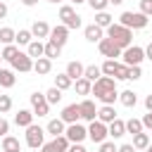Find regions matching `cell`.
Listing matches in <instances>:
<instances>
[{
  "label": "cell",
  "mask_w": 152,
  "mask_h": 152,
  "mask_svg": "<svg viewBox=\"0 0 152 152\" xmlns=\"http://www.w3.org/2000/svg\"><path fill=\"white\" fill-rule=\"evenodd\" d=\"M145 152H152V142H150V145H147V147H145Z\"/></svg>",
  "instance_id": "680465c9"
},
{
  "label": "cell",
  "mask_w": 152,
  "mask_h": 152,
  "mask_svg": "<svg viewBox=\"0 0 152 152\" xmlns=\"http://www.w3.org/2000/svg\"><path fill=\"white\" fill-rule=\"evenodd\" d=\"M150 140H152V133H150Z\"/></svg>",
  "instance_id": "be15d7a7"
},
{
  "label": "cell",
  "mask_w": 152,
  "mask_h": 152,
  "mask_svg": "<svg viewBox=\"0 0 152 152\" xmlns=\"http://www.w3.org/2000/svg\"><path fill=\"white\" fill-rule=\"evenodd\" d=\"M14 38H17V31H14V28H10V26H2V28H0V43H2V45L14 43Z\"/></svg>",
  "instance_id": "d590c367"
},
{
  "label": "cell",
  "mask_w": 152,
  "mask_h": 152,
  "mask_svg": "<svg viewBox=\"0 0 152 152\" xmlns=\"http://www.w3.org/2000/svg\"><path fill=\"white\" fill-rule=\"evenodd\" d=\"M31 33H33V38L43 40V38H48V36H50V24H48V21H43V19H36V21H33V26H31Z\"/></svg>",
  "instance_id": "ac0fdd59"
},
{
  "label": "cell",
  "mask_w": 152,
  "mask_h": 152,
  "mask_svg": "<svg viewBox=\"0 0 152 152\" xmlns=\"http://www.w3.org/2000/svg\"><path fill=\"white\" fill-rule=\"evenodd\" d=\"M59 24H64L69 31H74V28H81L83 26V21H81V17L76 14V10L71 7V5H62L59 7Z\"/></svg>",
  "instance_id": "5b68a950"
},
{
  "label": "cell",
  "mask_w": 152,
  "mask_h": 152,
  "mask_svg": "<svg viewBox=\"0 0 152 152\" xmlns=\"http://www.w3.org/2000/svg\"><path fill=\"white\" fill-rule=\"evenodd\" d=\"M17 52H19V45H17V43H10V45H5V48L0 50V55H2V62H12V59L17 57Z\"/></svg>",
  "instance_id": "4dcf8cb0"
},
{
  "label": "cell",
  "mask_w": 152,
  "mask_h": 152,
  "mask_svg": "<svg viewBox=\"0 0 152 152\" xmlns=\"http://www.w3.org/2000/svg\"><path fill=\"white\" fill-rule=\"evenodd\" d=\"M150 24H152V17H150Z\"/></svg>",
  "instance_id": "6125c7cd"
},
{
  "label": "cell",
  "mask_w": 152,
  "mask_h": 152,
  "mask_svg": "<svg viewBox=\"0 0 152 152\" xmlns=\"http://www.w3.org/2000/svg\"><path fill=\"white\" fill-rule=\"evenodd\" d=\"M97 119H100L102 124L114 121V119H116V109H114V104H102V107L97 109Z\"/></svg>",
  "instance_id": "603a6c76"
},
{
  "label": "cell",
  "mask_w": 152,
  "mask_h": 152,
  "mask_svg": "<svg viewBox=\"0 0 152 152\" xmlns=\"http://www.w3.org/2000/svg\"><path fill=\"white\" fill-rule=\"evenodd\" d=\"M116 152H138V150H135L133 145H119V147H116Z\"/></svg>",
  "instance_id": "681fc988"
},
{
  "label": "cell",
  "mask_w": 152,
  "mask_h": 152,
  "mask_svg": "<svg viewBox=\"0 0 152 152\" xmlns=\"http://www.w3.org/2000/svg\"><path fill=\"white\" fill-rule=\"evenodd\" d=\"M59 55H62V48H59V45H55L52 40H48V43H45V50H43V57L55 59V57H59Z\"/></svg>",
  "instance_id": "e575fe53"
},
{
  "label": "cell",
  "mask_w": 152,
  "mask_h": 152,
  "mask_svg": "<svg viewBox=\"0 0 152 152\" xmlns=\"http://www.w3.org/2000/svg\"><path fill=\"white\" fill-rule=\"evenodd\" d=\"M83 36L88 43H97L100 38H104V28H100L97 24H88V26H83Z\"/></svg>",
  "instance_id": "e0dca14e"
},
{
  "label": "cell",
  "mask_w": 152,
  "mask_h": 152,
  "mask_svg": "<svg viewBox=\"0 0 152 152\" xmlns=\"http://www.w3.org/2000/svg\"><path fill=\"white\" fill-rule=\"evenodd\" d=\"M48 40H52L55 45L64 48V45H66V40H69V28H66L64 24H57V26H52V28H50V36H48Z\"/></svg>",
  "instance_id": "4fadbf2b"
},
{
  "label": "cell",
  "mask_w": 152,
  "mask_h": 152,
  "mask_svg": "<svg viewBox=\"0 0 152 152\" xmlns=\"http://www.w3.org/2000/svg\"><path fill=\"white\" fill-rule=\"evenodd\" d=\"M140 131H142V121H140V119H133V116H131V119L126 121V133L135 135V133H140Z\"/></svg>",
  "instance_id": "f35d334b"
},
{
  "label": "cell",
  "mask_w": 152,
  "mask_h": 152,
  "mask_svg": "<svg viewBox=\"0 0 152 152\" xmlns=\"http://www.w3.org/2000/svg\"><path fill=\"white\" fill-rule=\"evenodd\" d=\"M31 40H33L31 28H19V31H17V38H14V43H17V45H28Z\"/></svg>",
  "instance_id": "836d02e7"
},
{
  "label": "cell",
  "mask_w": 152,
  "mask_h": 152,
  "mask_svg": "<svg viewBox=\"0 0 152 152\" xmlns=\"http://www.w3.org/2000/svg\"><path fill=\"white\" fill-rule=\"evenodd\" d=\"M0 64H2V55H0Z\"/></svg>",
  "instance_id": "91938a15"
},
{
  "label": "cell",
  "mask_w": 152,
  "mask_h": 152,
  "mask_svg": "<svg viewBox=\"0 0 152 152\" xmlns=\"http://www.w3.org/2000/svg\"><path fill=\"white\" fill-rule=\"evenodd\" d=\"M88 138H90L95 145L104 142V140L109 138V133H107V124H102L100 119H93V121H88Z\"/></svg>",
  "instance_id": "52a82bcc"
},
{
  "label": "cell",
  "mask_w": 152,
  "mask_h": 152,
  "mask_svg": "<svg viewBox=\"0 0 152 152\" xmlns=\"http://www.w3.org/2000/svg\"><path fill=\"white\" fill-rule=\"evenodd\" d=\"M112 21H114V17H112L107 10H102V12H95V21H93V24H97L100 28H107Z\"/></svg>",
  "instance_id": "f1b7e54d"
},
{
  "label": "cell",
  "mask_w": 152,
  "mask_h": 152,
  "mask_svg": "<svg viewBox=\"0 0 152 152\" xmlns=\"http://www.w3.org/2000/svg\"><path fill=\"white\" fill-rule=\"evenodd\" d=\"M116 66H119V62H116V59H104V62L100 64V69H102V76H112V78H114V71H116Z\"/></svg>",
  "instance_id": "8d00e7d4"
},
{
  "label": "cell",
  "mask_w": 152,
  "mask_h": 152,
  "mask_svg": "<svg viewBox=\"0 0 152 152\" xmlns=\"http://www.w3.org/2000/svg\"><path fill=\"white\" fill-rule=\"evenodd\" d=\"M114 81H128V66L124 62H119V66L114 71Z\"/></svg>",
  "instance_id": "ab89813d"
},
{
  "label": "cell",
  "mask_w": 152,
  "mask_h": 152,
  "mask_svg": "<svg viewBox=\"0 0 152 152\" xmlns=\"http://www.w3.org/2000/svg\"><path fill=\"white\" fill-rule=\"evenodd\" d=\"M24 140H26V145H28L31 150H40V145L45 142V128H43V126H36V124L26 126Z\"/></svg>",
  "instance_id": "277c9868"
},
{
  "label": "cell",
  "mask_w": 152,
  "mask_h": 152,
  "mask_svg": "<svg viewBox=\"0 0 152 152\" xmlns=\"http://www.w3.org/2000/svg\"><path fill=\"white\" fill-rule=\"evenodd\" d=\"M59 119H62L64 124H76V121H81V109H78V102H71V104H66V107L62 109Z\"/></svg>",
  "instance_id": "9a60e30c"
},
{
  "label": "cell",
  "mask_w": 152,
  "mask_h": 152,
  "mask_svg": "<svg viewBox=\"0 0 152 152\" xmlns=\"http://www.w3.org/2000/svg\"><path fill=\"white\" fill-rule=\"evenodd\" d=\"M12 109V97L10 95H0V114H7Z\"/></svg>",
  "instance_id": "b9f144b4"
},
{
  "label": "cell",
  "mask_w": 152,
  "mask_h": 152,
  "mask_svg": "<svg viewBox=\"0 0 152 152\" xmlns=\"http://www.w3.org/2000/svg\"><path fill=\"white\" fill-rule=\"evenodd\" d=\"M64 128H66V124H64V121L57 116V119H50V121H48L45 133H50V135L55 138V135H62V133H64Z\"/></svg>",
  "instance_id": "cb8c5ba5"
},
{
  "label": "cell",
  "mask_w": 152,
  "mask_h": 152,
  "mask_svg": "<svg viewBox=\"0 0 152 152\" xmlns=\"http://www.w3.org/2000/svg\"><path fill=\"white\" fill-rule=\"evenodd\" d=\"M45 2H52V5H59L62 0H45Z\"/></svg>",
  "instance_id": "6f0895ef"
},
{
  "label": "cell",
  "mask_w": 152,
  "mask_h": 152,
  "mask_svg": "<svg viewBox=\"0 0 152 152\" xmlns=\"http://www.w3.org/2000/svg\"><path fill=\"white\" fill-rule=\"evenodd\" d=\"M66 152H88V150H86V147H83V142H71V145H69V150H66Z\"/></svg>",
  "instance_id": "c3c4849f"
},
{
  "label": "cell",
  "mask_w": 152,
  "mask_h": 152,
  "mask_svg": "<svg viewBox=\"0 0 152 152\" xmlns=\"http://www.w3.org/2000/svg\"><path fill=\"white\" fill-rule=\"evenodd\" d=\"M104 36H107L109 40H114L121 50L128 48V45H133V31L126 28L124 24H119V21H112V24L104 28Z\"/></svg>",
  "instance_id": "7a4b0ae2"
},
{
  "label": "cell",
  "mask_w": 152,
  "mask_h": 152,
  "mask_svg": "<svg viewBox=\"0 0 152 152\" xmlns=\"http://www.w3.org/2000/svg\"><path fill=\"white\" fill-rule=\"evenodd\" d=\"M74 88H76V93H78V95H90L93 83H90L88 78H83V76H81V78H76V81H74Z\"/></svg>",
  "instance_id": "d6a6232c"
},
{
  "label": "cell",
  "mask_w": 152,
  "mask_h": 152,
  "mask_svg": "<svg viewBox=\"0 0 152 152\" xmlns=\"http://www.w3.org/2000/svg\"><path fill=\"white\" fill-rule=\"evenodd\" d=\"M107 133H109V138H112V140L124 138V135H126V121L116 116L114 121H109V124H107Z\"/></svg>",
  "instance_id": "2e32d148"
},
{
  "label": "cell",
  "mask_w": 152,
  "mask_h": 152,
  "mask_svg": "<svg viewBox=\"0 0 152 152\" xmlns=\"http://www.w3.org/2000/svg\"><path fill=\"white\" fill-rule=\"evenodd\" d=\"M10 64H12V69L19 71V74H28V71H33V59H31L26 52H21V50L17 52V57H14Z\"/></svg>",
  "instance_id": "7c38bea8"
},
{
  "label": "cell",
  "mask_w": 152,
  "mask_h": 152,
  "mask_svg": "<svg viewBox=\"0 0 152 152\" xmlns=\"http://www.w3.org/2000/svg\"><path fill=\"white\" fill-rule=\"evenodd\" d=\"M71 2H74V5H83L86 0H71Z\"/></svg>",
  "instance_id": "9f6ffc18"
},
{
  "label": "cell",
  "mask_w": 152,
  "mask_h": 152,
  "mask_svg": "<svg viewBox=\"0 0 152 152\" xmlns=\"http://www.w3.org/2000/svg\"><path fill=\"white\" fill-rule=\"evenodd\" d=\"M78 109H81V121H93V119H97V107H95V102H93L90 97L81 100V102H78Z\"/></svg>",
  "instance_id": "5bb4252c"
},
{
  "label": "cell",
  "mask_w": 152,
  "mask_h": 152,
  "mask_svg": "<svg viewBox=\"0 0 152 152\" xmlns=\"http://www.w3.org/2000/svg\"><path fill=\"white\" fill-rule=\"evenodd\" d=\"M33 71H36L38 76L50 74V71H52V59H48V57H38V59H33Z\"/></svg>",
  "instance_id": "ffe728a7"
},
{
  "label": "cell",
  "mask_w": 152,
  "mask_h": 152,
  "mask_svg": "<svg viewBox=\"0 0 152 152\" xmlns=\"http://www.w3.org/2000/svg\"><path fill=\"white\" fill-rule=\"evenodd\" d=\"M142 76V69H140V64H135V66H128V81H138Z\"/></svg>",
  "instance_id": "7bdbcfd3"
},
{
  "label": "cell",
  "mask_w": 152,
  "mask_h": 152,
  "mask_svg": "<svg viewBox=\"0 0 152 152\" xmlns=\"http://www.w3.org/2000/svg\"><path fill=\"white\" fill-rule=\"evenodd\" d=\"M138 12H142V14L152 17V0H140V10H138Z\"/></svg>",
  "instance_id": "ee69618b"
},
{
  "label": "cell",
  "mask_w": 152,
  "mask_h": 152,
  "mask_svg": "<svg viewBox=\"0 0 152 152\" xmlns=\"http://www.w3.org/2000/svg\"><path fill=\"white\" fill-rule=\"evenodd\" d=\"M142 59H145V48H140V45H128V48L121 50V62L126 66L142 64Z\"/></svg>",
  "instance_id": "8992f818"
},
{
  "label": "cell",
  "mask_w": 152,
  "mask_h": 152,
  "mask_svg": "<svg viewBox=\"0 0 152 152\" xmlns=\"http://www.w3.org/2000/svg\"><path fill=\"white\" fill-rule=\"evenodd\" d=\"M21 5L24 7H33V5H38V0H21Z\"/></svg>",
  "instance_id": "db71d44e"
},
{
  "label": "cell",
  "mask_w": 152,
  "mask_h": 152,
  "mask_svg": "<svg viewBox=\"0 0 152 152\" xmlns=\"http://www.w3.org/2000/svg\"><path fill=\"white\" fill-rule=\"evenodd\" d=\"M100 152H116L114 140H104V142H100Z\"/></svg>",
  "instance_id": "f6af8a7d"
},
{
  "label": "cell",
  "mask_w": 152,
  "mask_h": 152,
  "mask_svg": "<svg viewBox=\"0 0 152 152\" xmlns=\"http://www.w3.org/2000/svg\"><path fill=\"white\" fill-rule=\"evenodd\" d=\"M140 121H142V128H150V131H152V112H147Z\"/></svg>",
  "instance_id": "7dc6e473"
},
{
  "label": "cell",
  "mask_w": 152,
  "mask_h": 152,
  "mask_svg": "<svg viewBox=\"0 0 152 152\" xmlns=\"http://www.w3.org/2000/svg\"><path fill=\"white\" fill-rule=\"evenodd\" d=\"M150 142H152V140H150V133L140 131V133H135V135H133V142H131V145H133L135 150H145Z\"/></svg>",
  "instance_id": "4316f807"
},
{
  "label": "cell",
  "mask_w": 152,
  "mask_h": 152,
  "mask_svg": "<svg viewBox=\"0 0 152 152\" xmlns=\"http://www.w3.org/2000/svg\"><path fill=\"white\" fill-rule=\"evenodd\" d=\"M124 0H109V5H121Z\"/></svg>",
  "instance_id": "11a10c76"
},
{
  "label": "cell",
  "mask_w": 152,
  "mask_h": 152,
  "mask_svg": "<svg viewBox=\"0 0 152 152\" xmlns=\"http://www.w3.org/2000/svg\"><path fill=\"white\" fill-rule=\"evenodd\" d=\"M14 83H17L14 69H2L0 66V88H14Z\"/></svg>",
  "instance_id": "d4e9b609"
},
{
  "label": "cell",
  "mask_w": 152,
  "mask_h": 152,
  "mask_svg": "<svg viewBox=\"0 0 152 152\" xmlns=\"http://www.w3.org/2000/svg\"><path fill=\"white\" fill-rule=\"evenodd\" d=\"M100 76H102V69H100L97 64H88V66L83 69V78H88L90 83H95Z\"/></svg>",
  "instance_id": "f546056e"
},
{
  "label": "cell",
  "mask_w": 152,
  "mask_h": 152,
  "mask_svg": "<svg viewBox=\"0 0 152 152\" xmlns=\"http://www.w3.org/2000/svg\"><path fill=\"white\" fill-rule=\"evenodd\" d=\"M14 150H21L19 138H14V135H2V152H14Z\"/></svg>",
  "instance_id": "83f0119b"
},
{
  "label": "cell",
  "mask_w": 152,
  "mask_h": 152,
  "mask_svg": "<svg viewBox=\"0 0 152 152\" xmlns=\"http://www.w3.org/2000/svg\"><path fill=\"white\" fill-rule=\"evenodd\" d=\"M83 69H86V66H83L78 59H74V62H69V64H66L64 74H66L71 81H76V78H81V76H83Z\"/></svg>",
  "instance_id": "7402d4cb"
},
{
  "label": "cell",
  "mask_w": 152,
  "mask_h": 152,
  "mask_svg": "<svg viewBox=\"0 0 152 152\" xmlns=\"http://www.w3.org/2000/svg\"><path fill=\"white\" fill-rule=\"evenodd\" d=\"M14 152H21V150H14Z\"/></svg>",
  "instance_id": "94428289"
},
{
  "label": "cell",
  "mask_w": 152,
  "mask_h": 152,
  "mask_svg": "<svg viewBox=\"0 0 152 152\" xmlns=\"http://www.w3.org/2000/svg\"><path fill=\"white\" fill-rule=\"evenodd\" d=\"M145 59H150V62H152V43H147V45H145Z\"/></svg>",
  "instance_id": "f907efd6"
},
{
  "label": "cell",
  "mask_w": 152,
  "mask_h": 152,
  "mask_svg": "<svg viewBox=\"0 0 152 152\" xmlns=\"http://www.w3.org/2000/svg\"><path fill=\"white\" fill-rule=\"evenodd\" d=\"M97 50H100V55L107 57V59H116V57H121V48H119L114 40H109L107 36L97 40Z\"/></svg>",
  "instance_id": "30bf717a"
},
{
  "label": "cell",
  "mask_w": 152,
  "mask_h": 152,
  "mask_svg": "<svg viewBox=\"0 0 152 152\" xmlns=\"http://www.w3.org/2000/svg\"><path fill=\"white\" fill-rule=\"evenodd\" d=\"M145 109L152 112V95H145Z\"/></svg>",
  "instance_id": "816d5d0a"
},
{
  "label": "cell",
  "mask_w": 152,
  "mask_h": 152,
  "mask_svg": "<svg viewBox=\"0 0 152 152\" xmlns=\"http://www.w3.org/2000/svg\"><path fill=\"white\" fill-rule=\"evenodd\" d=\"M71 86H74V81H71V78H69V76H66V74H64V71H62V74H57V76H55V88H59V90H62V93H64V90H69V88H71Z\"/></svg>",
  "instance_id": "1f68e13d"
},
{
  "label": "cell",
  "mask_w": 152,
  "mask_h": 152,
  "mask_svg": "<svg viewBox=\"0 0 152 152\" xmlns=\"http://www.w3.org/2000/svg\"><path fill=\"white\" fill-rule=\"evenodd\" d=\"M86 2L90 5L93 12H102V10H107V5H109V0H86Z\"/></svg>",
  "instance_id": "60d3db41"
},
{
  "label": "cell",
  "mask_w": 152,
  "mask_h": 152,
  "mask_svg": "<svg viewBox=\"0 0 152 152\" xmlns=\"http://www.w3.org/2000/svg\"><path fill=\"white\" fill-rule=\"evenodd\" d=\"M31 112L33 116H48L50 114V104L45 100V93H31Z\"/></svg>",
  "instance_id": "ba28073f"
},
{
  "label": "cell",
  "mask_w": 152,
  "mask_h": 152,
  "mask_svg": "<svg viewBox=\"0 0 152 152\" xmlns=\"http://www.w3.org/2000/svg\"><path fill=\"white\" fill-rule=\"evenodd\" d=\"M64 135L69 138V142H83V140L88 138V126H83L81 121H76V124H66Z\"/></svg>",
  "instance_id": "9c48e42d"
},
{
  "label": "cell",
  "mask_w": 152,
  "mask_h": 152,
  "mask_svg": "<svg viewBox=\"0 0 152 152\" xmlns=\"http://www.w3.org/2000/svg\"><path fill=\"white\" fill-rule=\"evenodd\" d=\"M119 102H121L124 107H128V109H131V107H135V104H138V95H135L133 90H121V93H119Z\"/></svg>",
  "instance_id": "484cf974"
},
{
  "label": "cell",
  "mask_w": 152,
  "mask_h": 152,
  "mask_svg": "<svg viewBox=\"0 0 152 152\" xmlns=\"http://www.w3.org/2000/svg\"><path fill=\"white\" fill-rule=\"evenodd\" d=\"M5 17H7V5L0 0V19H5Z\"/></svg>",
  "instance_id": "f5cc1de1"
},
{
  "label": "cell",
  "mask_w": 152,
  "mask_h": 152,
  "mask_svg": "<svg viewBox=\"0 0 152 152\" xmlns=\"http://www.w3.org/2000/svg\"><path fill=\"white\" fill-rule=\"evenodd\" d=\"M14 124H17L19 128L31 126V124H33V112H31V109H19V112L14 114Z\"/></svg>",
  "instance_id": "44dd1931"
},
{
  "label": "cell",
  "mask_w": 152,
  "mask_h": 152,
  "mask_svg": "<svg viewBox=\"0 0 152 152\" xmlns=\"http://www.w3.org/2000/svg\"><path fill=\"white\" fill-rule=\"evenodd\" d=\"M45 100H48V104L52 107V104H59V100H62V90L59 88H50V90H45Z\"/></svg>",
  "instance_id": "74e56055"
},
{
  "label": "cell",
  "mask_w": 152,
  "mask_h": 152,
  "mask_svg": "<svg viewBox=\"0 0 152 152\" xmlns=\"http://www.w3.org/2000/svg\"><path fill=\"white\" fill-rule=\"evenodd\" d=\"M69 138L62 133V135H55L52 140H48V142H43L40 145V152H66L69 150Z\"/></svg>",
  "instance_id": "8fae6325"
},
{
  "label": "cell",
  "mask_w": 152,
  "mask_h": 152,
  "mask_svg": "<svg viewBox=\"0 0 152 152\" xmlns=\"http://www.w3.org/2000/svg\"><path fill=\"white\" fill-rule=\"evenodd\" d=\"M90 95H95V100H100L102 104H114L119 100V90H116V81L112 76H100L93 88H90Z\"/></svg>",
  "instance_id": "6da1fadb"
},
{
  "label": "cell",
  "mask_w": 152,
  "mask_h": 152,
  "mask_svg": "<svg viewBox=\"0 0 152 152\" xmlns=\"http://www.w3.org/2000/svg\"><path fill=\"white\" fill-rule=\"evenodd\" d=\"M119 24H124V26L131 28V31H140V28L150 26V17L142 14V12H128V10H126V12H121Z\"/></svg>",
  "instance_id": "3957f363"
},
{
  "label": "cell",
  "mask_w": 152,
  "mask_h": 152,
  "mask_svg": "<svg viewBox=\"0 0 152 152\" xmlns=\"http://www.w3.org/2000/svg\"><path fill=\"white\" fill-rule=\"evenodd\" d=\"M43 50H45V43H43V40H38V38H33V40L26 45V55H28L31 59L43 57Z\"/></svg>",
  "instance_id": "d6986e66"
},
{
  "label": "cell",
  "mask_w": 152,
  "mask_h": 152,
  "mask_svg": "<svg viewBox=\"0 0 152 152\" xmlns=\"http://www.w3.org/2000/svg\"><path fill=\"white\" fill-rule=\"evenodd\" d=\"M7 133H10V121L0 114V138H2V135H7Z\"/></svg>",
  "instance_id": "bcb514c9"
}]
</instances>
